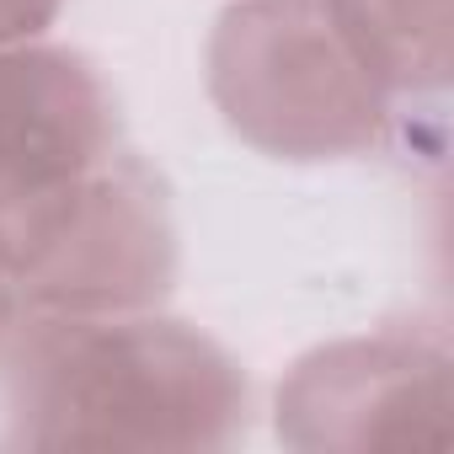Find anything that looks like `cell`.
Segmentation results:
<instances>
[{"mask_svg":"<svg viewBox=\"0 0 454 454\" xmlns=\"http://www.w3.org/2000/svg\"><path fill=\"white\" fill-rule=\"evenodd\" d=\"M0 273L22 310H155L176 284L166 182L123 145L118 97L65 43L0 49Z\"/></svg>","mask_w":454,"mask_h":454,"instance_id":"obj_1","label":"cell"},{"mask_svg":"<svg viewBox=\"0 0 454 454\" xmlns=\"http://www.w3.org/2000/svg\"><path fill=\"white\" fill-rule=\"evenodd\" d=\"M252 385L208 332L150 316L22 310L0 337V449H231Z\"/></svg>","mask_w":454,"mask_h":454,"instance_id":"obj_2","label":"cell"},{"mask_svg":"<svg viewBox=\"0 0 454 454\" xmlns=\"http://www.w3.org/2000/svg\"><path fill=\"white\" fill-rule=\"evenodd\" d=\"M208 97L224 129L273 160H353L390 139L395 107L369 81L326 0H236L208 33Z\"/></svg>","mask_w":454,"mask_h":454,"instance_id":"obj_3","label":"cell"},{"mask_svg":"<svg viewBox=\"0 0 454 454\" xmlns=\"http://www.w3.org/2000/svg\"><path fill=\"white\" fill-rule=\"evenodd\" d=\"M454 358L427 326H380L310 348L273 395V427L305 454L449 443Z\"/></svg>","mask_w":454,"mask_h":454,"instance_id":"obj_4","label":"cell"},{"mask_svg":"<svg viewBox=\"0 0 454 454\" xmlns=\"http://www.w3.org/2000/svg\"><path fill=\"white\" fill-rule=\"evenodd\" d=\"M326 12L390 107L449 86L454 0H326Z\"/></svg>","mask_w":454,"mask_h":454,"instance_id":"obj_5","label":"cell"},{"mask_svg":"<svg viewBox=\"0 0 454 454\" xmlns=\"http://www.w3.org/2000/svg\"><path fill=\"white\" fill-rule=\"evenodd\" d=\"M59 12H65V0H0V49L33 43L43 27H54Z\"/></svg>","mask_w":454,"mask_h":454,"instance_id":"obj_6","label":"cell"},{"mask_svg":"<svg viewBox=\"0 0 454 454\" xmlns=\"http://www.w3.org/2000/svg\"><path fill=\"white\" fill-rule=\"evenodd\" d=\"M22 316V300H17V289H12V278L0 273V337H6V326Z\"/></svg>","mask_w":454,"mask_h":454,"instance_id":"obj_7","label":"cell"}]
</instances>
